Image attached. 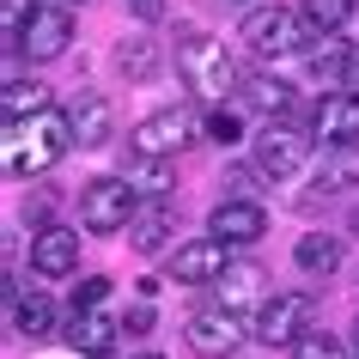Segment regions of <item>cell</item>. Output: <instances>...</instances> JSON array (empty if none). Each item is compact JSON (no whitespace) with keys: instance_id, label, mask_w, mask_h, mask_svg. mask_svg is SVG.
<instances>
[{"instance_id":"7c38bea8","label":"cell","mask_w":359,"mask_h":359,"mask_svg":"<svg viewBox=\"0 0 359 359\" xmlns=\"http://www.w3.org/2000/svg\"><path fill=\"white\" fill-rule=\"evenodd\" d=\"M226 250H231V244H219V238H195V244H183L177 256H170V274H177L183 286H213V280L231 268Z\"/></svg>"},{"instance_id":"4dcf8cb0","label":"cell","mask_w":359,"mask_h":359,"mask_svg":"<svg viewBox=\"0 0 359 359\" xmlns=\"http://www.w3.org/2000/svg\"><path fill=\"white\" fill-rule=\"evenodd\" d=\"M208 134L219 140V147H226V140H238V134H244V122H238V110H231V104H219V110H208Z\"/></svg>"},{"instance_id":"836d02e7","label":"cell","mask_w":359,"mask_h":359,"mask_svg":"<svg viewBox=\"0 0 359 359\" xmlns=\"http://www.w3.org/2000/svg\"><path fill=\"white\" fill-rule=\"evenodd\" d=\"M134 359H158V353H134Z\"/></svg>"},{"instance_id":"603a6c76","label":"cell","mask_w":359,"mask_h":359,"mask_svg":"<svg viewBox=\"0 0 359 359\" xmlns=\"http://www.w3.org/2000/svg\"><path fill=\"white\" fill-rule=\"evenodd\" d=\"M238 92H244L250 110H262V116H286V110H292V86H286V79H274V74H250Z\"/></svg>"},{"instance_id":"8d00e7d4","label":"cell","mask_w":359,"mask_h":359,"mask_svg":"<svg viewBox=\"0 0 359 359\" xmlns=\"http://www.w3.org/2000/svg\"><path fill=\"white\" fill-rule=\"evenodd\" d=\"M353 79H359V61H353Z\"/></svg>"},{"instance_id":"5bb4252c","label":"cell","mask_w":359,"mask_h":359,"mask_svg":"<svg viewBox=\"0 0 359 359\" xmlns=\"http://www.w3.org/2000/svg\"><path fill=\"white\" fill-rule=\"evenodd\" d=\"M213 304H219V311H250V304L262 311L268 304V274L256 262H231L226 274L213 280Z\"/></svg>"},{"instance_id":"7402d4cb","label":"cell","mask_w":359,"mask_h":359,"mask_svg":"<svg viewBox=\"0 0 359 359\" xmlns=\"http://www.w3.org/2000/svg\"><path fill=\"white\" fill-rule=\"evenodd\" d=\"M317 189H323V195L359 189V147H329V152H323V170H317Z\"/></svg>"},{"instance_id":"83f0119b","label":"cell","mask_w":359,"mask_h":359,"mask_svg":"<svg viewBox=\"0 0 359 359\" xmlns=\"http://www.w3.org/2000/svg\"><path fill=\"white\" fill-rule=\"evenodd\" d=\"M226 201H256V195H262V170H256V165H231L226 170Z\"/></svg>"},{"instance_id":"484cf974","label":"cell","mask_w":359,"mask_h":359,"mask_svg":"<svg viewBox=\"0 0 359 359\" xmlns=\"http://www.w3.org/2000/svg\"><path fill=\"white\" fill-rule=\"evenodd\" d=\"M43 13V0H0V31H6V49L19 43V31Z\"/></svg>"},{"instance_id":"f35d334b","label":"cell","mask_w":359,"mask_h":359,"mask_svg":"<svg viewBox=\"0 0 359 359\" xmlns=\"http://www.w3.org/2000/svg\"><path fill=\"white\" fill-rule=\"evenodd\" d=\"M244 6H250V0H244Z\"/></svg>"},{"instance_id":"8992f818","label":"cell","mask_w":359,"mask_h":359,"mask_svg":"<svg viewBox=\"0 0 359 359\" xmlns=\"http://www.w3.org/2000/svg\"><path fill=\"white\" fill-rule=\"evenodd\" d=\"M304 323H311V292H274V299L256 311V341H268V347H292L299 335H311Z\"/></svg>"},{"instance_id":"ba28073f","label":"cell","mask_w":359,"mask_h":359,"mask_svg":"<svg viewBox=\"0 0 359 359\" xmlns=\"http://www.w3.org/2000/svg\"><path fill=\"white\" fill-rule=\"evenodd\" d=\"M183 335H189V347L201 359H231V353H238V341H244V323H238V311L208 304V311H195V317L183 323Z\"/></svg>"},{"instance_id":"2e32d148","label":"cell","mask_w":359,"mask_h":359,"mask_svg":"<svg viewBox=\"0 0 359 359\" xmlns=\"http://www.w3.org/2000/svg\"><path fill=\"white\" fill-rule=\"evenodd\" d=\"M116 335H122V323H116V317H104V311H74V317H67V335H61V341H67L74 353L104 359Z\"/></svg>"},{"instance_id":"4316f807","label":"cell","mask_w":359,"mask_h":359,"mask_svg":"<svg viewBox=\"0 0 359 359\" xmlns=\"http://www.w3.org/2000/svg\"><path fill=\"white\" fill-rule=\"evenodd\" d=\"M292 359H347V347H341V335H323V329H311V335L292 341Z\"/></svg>"},{"instance_id":"4fadbf2b","label":"cell","mask_w":359,"mask_h":359,"mask_svg":"<svg viewBox=\"0 0 359 359\" xmlns=\"http://www.w3.org/2000/svg\"><path fill=\"white\" fill-rule=\"evenodd\" d=\"M208 231L219 244H256V238H268V213L262 201H219L208 213Z\"/></svg>"},{"instance_id":"ffe728a7","label":"cell","mask_w":359,"mask_h":359,"mask_svg":"<svg viewBox=\"0 0 359 359\" xmlns=\"http://www.w3.org/2000/svg\"><path fill=\"white\" fill-rule=\"evenodd\" d=\"M13 329L19 335H31V341H43V335H55V304H49V292H19L13 299Z\"/></svg>"},{"instance_id":"d4e9b609","label":"cell","mask_w":359,"mask_h":359,"mask_svg":"<svg viewBox=\"0 0 359 359\" xmlns=\"http://www.w3.org/2000/svg\"><path fill=\"white\" fill-rule=\"evenodd\" d=\"M292 262H299L304 274H335V268H341V238L311 231V238H299V244H292Z\"/></svg>"},{"instance_id":"cb8c5ba5","label":"cell","mask_w":359,"mask_h":359,"mask_svg":"<svg viewBox=\"0 0 359 359\" xmlns=\"http://www.w3.org/2000/svg\"><path fill=\"white\" fill-rule=\"evenodd\" d=\"M158 61H165V55H158V43H152V37H122V43H116V74H122V79H152V74H158Z\"/></svg>"},{"instance_id":"e575fe53","label":"cell","mask_w":359,"mask_h":359,"mask_svg":"<svg viewBox=\"0 0 359 359\" xmlns=\"http://www.w3.org/2000/svg\"><path fill=\"white\" fill-rule=\"evenodd\" d=\"M353 341H359V317H353Z\"/></svg>"},{"instance_id":"f1b7e54d","label":"cell","mask_w":359,"mask_h":359,"mask_svg":"<svg viewBox=\"0 0 359 359\" xmlns=\"http://www.w3.org/2000/svg\"><path fill=\"white\" fill-rule=\"evenodd\" d=\"M347 61H353V55H347V43H341V37H323V49H317V55H311V67H317V74H329V79H335L341 67H347Z\"/></svg>"},{"instance_id":"8fae6325","label":"cell","mask_w":359,"mask_h":359,"mask_svg":"<svg viewBox=\"0 0 359 359\" xmlns=\"http://www.w3.org/2000/svg\"><path fill=\"white\" fill-rule=\"evenodd\" d=\"M31 268H37L43 280L74 274L79 268V231L74 226H37V238H31Z\"/></svg>"},{"instance_id":"30bf717a","label":"cell","mask_w":359,"mask_h":359,"mask_svg":"<svg viewBox=\"0 0 359 359\" xmlns=\"http://www.w3.org/2000/svg\"><path fill=\"white\" fill-rule=\"evenodd\" d=\"M74 43V19H67V6H43L37 19L19 31V43H13V55H31V61H55L61 49Z\"/></svg>"},{"instance_id":"52a82bcc","label":"cell","mask_w":359,"mask_h":359,"mask_svg":"<svg viewBox=\"0 0 359 359\" xmlns=\"http://www.w3.org/2000/svg\"><path fill=\"white\" fill-rule=\"evenodd\" d=\"M189 134H195V122L183 110H158V116H140L134 122L128 152H140V158H170V152L189 147Z\"/></svg>"},{"instance_id":"d590c367","label":"cell","mask_w":359,"mask_h":359,"mask_svg":"<svg viewBox=\"0 0 359 359\" xmlns=\"http://www.w3.org/2000/svg\"><path fill=\"white\" fill-rule=\"evenodd\" d=\"M353 231H359V213H353Z\"/></svg>"},{"instance_id":"7a4b0ae2","label":"cell","mask_w":359,"mask_h":359,"mask_svg":"<svg viewBox=\"0 0 359 359\" xmlns=\"http://www.w3.org/2000/svg\"><path fill=\"white\" fill-rule=\"evenodd\" d=\"M177 74L189 79V92H201V97H226L231 86H244L231 49L219 37H208V31H183V43H177Z\"/></svg>"},{"instance_id":"ac0fdd59","label":"cell","mask_w":359,"mask_h":359,"mask_svg":"<svg viewBox=\"0 0 359 359\" xmlns=\"http://www.w3.org/2000/svg\"><path fill=\"white\" fill-rule=\"evenodd\" d=\"M177 238V213L165 208V201H152V208L134 213V226H128V244L140 250V256H158V250Z\"/></svg>"},{"instance_id":"9c48e42d","label":"cell","mask_w":359,"mask_h":359,"mask_svg":"<svg viewBox=\"0 0 359 359\" xmlns=\"http://www.w3.org/2000/svg\"><path fill=\"white\" fill-rule=\"evenodd\" d=\"M311 140H323V152L329 147H359V92H329L311 110Z\"/></svg>"},{"instance_id":"6da1fadb","label":"cell","mask_w":359,"mask_h":359,"mask_svg":"<svg viewBox=\"0 0 359 359\" xmlns=\"http://www.w3.org/2000/svg\"><path fill=\"white\" fill-rule=\"evenodd\" d=\"M74 147V122L67 110H43L31 122H13L6 128V170L13 177H43V170H55Z\"/></svg>"},{"instance_id":"d6a6232c","label":"cell","mask_w":359,"mask_h":359,"mask_svg":"<svg viewBox=\"0 0 359 359\" xmlns=\"http://www.w3.org/2000/svg\"><path fill=\"white\" fill-rule=\"evenodd\" d=\"M134 13H140V19H165V0H128Z\"/></svg>"},{"instance_id":"9a60e30c","label":"cell","mask_w":359,"mask_h":359,"mask_svg":"<svg viewBox=\"0 0 359 359\" xmlns=\"http://www.w3.org/2000/svg\"><path fill=\"white\" fill-rule=\"evenodd\" d=\"M67 122H74V147H104L110 140V97L104 92H79L74 104H67Z\"/></svg>"},{"instance_id":"3957f363","label":"cell","mask_w":359,"mask_h":359,"mask_svg":"<svg viewBox=\"0 0 359 359\" xmlns=\"http://www.w3.org/2000/svg\"><path fill=\"white\" fill-rule=\"evenodd\" d=\"M134 213H140V195L122 183V177H92L79 189V226L92 238H110V231H128Z\"/></svg>"},{"instance_id":"d6986e66","label":"cell","mask_w":359,"mask_h":359,"mask_svg":"<svg viewBox=\"0 0 359 359\" xmlns=\"http://www.w3.org/2000/svg\"><path fill=\"white\" fill-rule=\"evenodd\" d=\"M49 110V86L43 79H6V92H0V116H6V128L13 122H31V116Z\"/></svg>"},{"instance_id":"1f68e13d","label":"cell","mask_w":359,"mask_h":359,"mask_svg":"<svg viewBox=\"0 0 359 359\" xmlns=\"http://www.w3.org/2000/svg\"><path fill=\"white\" fill-rule=\"evenodd\" d=\"M128 329H134V335H140V329H152V311H147V304H134V311H128V323H122V335H128Z\"/></svg>"},{"instance_id":"277c9868","label":"cell","mask_w":359,"mask_h":359,"mask_svg":"<svg viewBox=\"0 0 359 359\" xmlns=\"http://www.w3.org/2000/svg\"><path fill=\"white\" fill-rule=\"evenodd\" d=\"M238 43L256 49V55H292V49L311 43V31H304V19L286 13V6H250L244 25H238Z\"/></svg>"},{"instance_id":"e0dca14e","label":"cell","mask_w":359,"mask_h":359,"mask_svg":"<svg viewBox=\"0 0 359 359\" xmlns=\"http://www.w3.org/2000/svg\"><path fill=\"white\" fill-rule=\"evenodd\" d=\"M116 177H122L134 195H147V201H165V195L177 189V177H170V158H140V152H128Z\"/></svg>"},{"instance_id":"5b68a950","label":"cell","mask_w":359,"mask_h":359,"mask_svg":"<svg viewBox=\"0 0 359 359\" xmlns=\"http://www.w3.org/2000/svg\"><path fill=\"white\" fill-rule=\"evenodd\" d=\"M304 158H311V134L292 128V122H268L256 134V170H262L268 183H286V177H299Z\"/></svg>"},{"instance_id":"f546056e","label":"cell","mask_w":359,"mask_h":359,"mask_svg":"<svg viewBox=\"0 0 359 359\" xmlns=\"http://www.w3.org/2000/svg\"><path fill=\"white\" fill-rule=\"evenodd\" d=\"M104 299H110V280H104V274H86V280L74 286V311H97Z\"/></svg>"},{"instance_id":"44dd1931","label":"cell","mask_w":359,"mask_h":359,"mask_svg":"<svg viewBox=\"0 0 359 359\" xmlns=\"http://www.w3.org/2000/svg\"><path fill=\"white\" fill-rule=\"evenodd\" d=\"M299 19H304V31H311V43L341 37V31H347V19H353V0H304Z\"/></svg>"},{"instance_id":"74e56055","label":"cell","mask_w":359,"mask_h":359,"mask_svg":"<svg viewBox=\"0 0 359 359\" xmlns=\"http://www.w3.org/2000/svg\"><path fill=\"white\" fill-rule=\"evenodd\" d=\"M67 6H79V0H67Z\"/></svg>"}]
</instances>
